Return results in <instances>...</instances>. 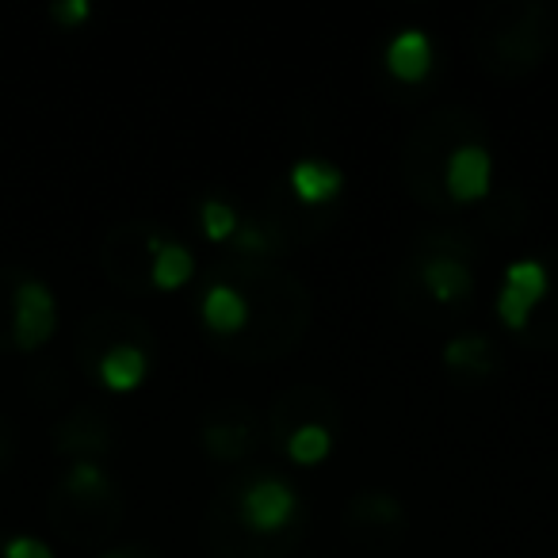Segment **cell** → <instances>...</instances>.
<instances>
[{"mask_svg":"<svg viewBox=\"0 0 558 558\" xmlns=\"http://www.w3.org/2000/svg\"><path fill=\"white\" fill-rule=\"evenodd\" d=\"M154 248V268H149V279H154V288L161 291H180L192 283L195 276V256L187 245L180 241H149Z\"/></svg>","mask_w":558,"mask_h":558,"instance_id":"obj_9","label":"cell"},{"mask_svg":"<svg viewBox=\"0 0 558 558\" xmlns=\"http://www.w3.org/2000/svg\"><path fill=\"white\" fill-rule=\"evenodd\" d=\"M50 16H54L62 27H81L88 16H93V4H88V0H58L54 9H50Z\"/></svg>","mask_w":558,"mask_h":558,"instance_id":"obj_16","label":"cell"},{"mask_svg":"<svg viewBox=\"0 0 558 558\" xmlns=\"http://www.w3.org/2000/svg\"><path fill=\"white\" fill-rule=\"evenodd\" d=\"M550 291V271L547 264L539 260H512L509 268H505V279H501V291H497V322H501L505 329H512V333H520V329L532 322L535 306L547 299Z\"/></svg>","mask_w":558,"mask_h":558,"instance_id":"obj_1","label":"cell"},{"mask_svg":"<svg viewBox=\"0 0 558 558\" xmlns=\"http://www.w3.org/2000/svg\"><path fill=\"white\" fill-rule=\"evenodd\" d=\"M146 372H149L146 352L134 349V344H116V349H108L100 360V383L108 390H116V395H126V390L142 387Z\"/></svg>","mask_w":558,"mask_h":558,"instance_id":"obj_10","label":"cell"},{"mask_svg":"<svg viewBox=\"0 0 558 558\" xmlns=\"http://www.w3.org/2000/svg\"><path fill=\"white\" fill-rule=\"evenodd\" d=\"M451 372H486L489 367V341L482 333L471 337H456V341L444 349Z\"/></svg>","mask_w":558,"mask_h":558,"instance_id":"obj_12","label":"cell"},{"mask_svg":"<svg viewBox=\"0 0 558 558\" xmlns=\"http://www.w3.org/2000/svg\"><path fill=\"white\" fill-rule=\"evenodd\" d=\"M104 486H108V478H104L100 466L88 463V459H81V463L70 471V489H73V494L96 497V494H104Z\"/></svg>","mask_w":558,"mask_h":558,"instance_id":"obj_14","label":"cell"},{"mask_svg":"<svg viewBox=\"0 0 558 558\" xmlns=\"http://www.w3.org/2000/svg\"><path fill=\"white\" fill-rule=\"evenodd\" d=\"M421 283H425L428 295L444 306L463 303L474 288L471 268H466L459 256H428V260L421 264Z\"/></svg>","mask_w":558,"mask_h":558,"instance_id":"obj_7","label":"cell"},{"mask_svg":"<svg viewBox=\"0 0 558 558\" xmlns=\"http://www.w3.org/2000/svg\"><path fill=\"white\" fill-rule=\"evenodd\" d=\"M233 241H238L241 253H264V233H260V230H253V226H245V230L238 226Z\"/></svg>","mask_w":558,"mask_h":558,"instance_id":"obj_17","label":"cell"},{"mask_svg":"<svg viewBox=\"0 0 558 558\" xmlns=\"http://www.w3.org/2000/svg\"><path fill=\"white\" fill-rule=\"evenodd\" d=\"M4 558H54V550L35 535H12L4 543Z\"/></svg>","mask_w":558,"mask_h":558,"instance_id":"obj_15","label":"cell"},{"mask_svg":"<svg viewBox=\"0 0 558 558\" xmlns=\"http://www.w3.org/2000/svg\"><path fill=\"white\" fill-rule=\"evenodd\" d=\"M108 558H131V555H108Z\"/></svg>","mask_w":558,"mask_h":558,"instance_id":"obj_18","label":"cell"},{"mask_svg":"<svg viewBox=\"0 0 558 558\" xmlns=\"http://www.w3.org/2000/svg\"><path fill=\"white\" fill-rule=\"evenodd\" d=\"M199 226H203V238L215 241V245H226V241H233V233H238L241 222H238V210H233L226 199H203Z\"/></svg>","mask_w":558,"mask_h":558,"instance_id":"obj_13","label":"cell"},{"mask_svg":"<svg viewBox=\"0 0 558 558\" xmlns=\"http://www.w3.org/2000/svg\"><path fill=\"white\" fill-rule=\"evenodd\" d=\"M238 512H241V524L253 527L256 535H276L295 520L299 512V494L291 482L283 478H256L241 489V501H238Z\"/></svg>","mask_w":558,"mask_h":558,"instance_id":"obj_2","label":"cell"},{"mask_svg":"<svg viewBox=\"0 0 558 558\" xmlns=\"http://www.w3.org/2000/svg\"><path fill=\"white\" fill-rule=\"evenodd\" d=\"M199 314L210 333H222V337L241 333V329L248 326V299L241 295L238 288H230V283H215V288H207V295H203Z\"/></svg>","mask_w":558,"mask_h":558,"instance_id":"obj_8","label":"cell"},{"mask_svg":"<svg viewBox=\"0 0 558 558\" xmlns=\"http://www.w3.org/2000/svg\"><path fill=\"white\" fill-rule=\"evenodd\" d=\"M58 326V306L47 283L27 279L16 288V344L20 349H43Z\"/></svg>","mask_w":558,"mask_h":558,"instance_id":"obj_4","label":"cell"},{"mask_svg":"<svg viewBox=\"0 0 558 558\" xmlns=\"http://www.w3.org/2000/svg\"><path fill=\"white\" fill-rule=\"evenodd\" d=\"M329 451H333V433H329L326 425H318V421H306V425H299L295 433L288 436V459L295 466L326 463Z\"/></svg>","mask_w":558,"mask_h":558,"instance_id":"obj_11","label":"cell"},{"mask_svg":"<svg viewBox=\"0 0 558 558\" xmlns=\"http://www.w3.org/2000/svg\"><path fill=\"white\" fill-rule=\"evenodd\" d=\"M387 73L402 85H421L433 73V39L421 27H402L383 50Z\"/></svg>","mask_w":558,"mask_h":558,"instance_id":"obj_5","label":"cell"},{"mask_svg":"<svg viewBox=\"0 0 558 558\" xmlns=\"http://www.w3.org/2000/svg\"><path fill=\"white\" fill-rule=\"evenodd\" d=\"M288 184L299 203L322 207V203H333L344 192V172L333 161H326V157H303V161L291 165Z\"/></svg>","mask_w":558,"mask_h":558,"instance_id":"obj_6","label":"cell"},{"mask_svg":"<svg viewBox=\"0 0 558 558\" xmlns=\"http://www.w3.org/2000/svg\"><path fill=\"white\" fill-rule=\"evenodd\" d=\"M444 187L456 203H478L494 187V157L486 146H456L444 161Z\"/></svg>","mask_w":558,"mask_h":558,"instance_id":"obj_3","label":"cell"}]
</instances>
